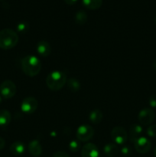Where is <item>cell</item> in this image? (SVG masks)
<instances>
[{"label": "cell", "instance_id": "obj_1", "mask_svg": "<svg viewBox=\"0 0 156 157\" xmlns=\"http://www.w3.org/2000/svg\"><path fill=\"white\" fill-rule=\"evenodd\" d=\"M21 69L27 76L35 77L41 71V63L36 56L28 55L21 60Z\"/></svg>", "mask_w": 156, "mask_h": 157}, {"label": "cell", "instance_id": "obj_2", "mask_svg": "<svg viewBox=\"0 0 156 157\" xmlns=\"http://www.w3.org/2000/svg\"><path fill=\"white\" fill-rule=\"evenodd\" d=\"M67 75L61 71H54L47 75L46 78V84L50 90L58 91L61 90L67 83Z\"/></svg>", "mask_w": 156, "mask_h": 157}, {"label": "cell", "instance_id": "obj_3", "mask_svg": "<svg viewBox=\"0 0 156 157\" xmlns=\"http://www.w3.org/2000/svg\"><path fill=\"white\" fill-rule=\"evenodd\" d=\"M18 42L16 32L11 29H4L0 31V48L9 50L13 48Z\"/></svg>", "mask_w": 156, "mask_h": 157}, {"label": "cell", "instance_id": "obj_4", "mask_svg": "<svg viewBox=\"0 0 156 157\" xmlns=\"http://www.w3.org/2000/svg\"><path fill=\"white\" fill-rule=\"evenodd\" d=\"M16 90L17 88L15 83L9 80L3 81L0 85V94L2 97L6 99L13 98L16 94Z\"/></svg>", "mask_w": 156, "mask_h": 157}, {"label": "cell", "instance_id": "obj_5", "mask_svg": "<svg viewBox=\"0 0 156 157\" xmlns=\"http://www.w3.org/2000/svg\"><path fill=\"white\" fill-rule=\"evenodd\" d=\"M94 135V129L90 125H81L76 130V137L82 142H87Z\"/></svg>", "mask_w": 156, "mask_h": 157}, {"label": "cell", "instance_id": "obj_6", "mask_svg": "<svg viewBox=\"0 0 156 157\" xmlns=\"http://www.w3.org/2000/svg\"><path fill=\"white\" fill-rule=\"evenodd\" d=\"M38 106V102L36 98H33V97H27L21 102V110L24 113L31 114L36 111Z\"/></svg>", "mask_w": 156, "mask_h": 157}, {"label": "cell", "instance_id": "obj_7", "mask_svg": "<svg viewBox=\"0 0 156 157\" xmlns=\"http://www.w3.org/2000/svg\"><path fill=\"white\" fill-rule=\"evenodd\" d=\"M111 138L116 144L122 145L126 142L128 139V134L126 130L123 127H116L112 130Z\"/></svg>", "mask_w": 156, "mask_h": 157}, {"label": "cell", "instance_id": "obj_8", "mask_svg": "<svg viewBox=\"0 0 156 157\" xmlns=\"http://www.w3.org/2000/svg\"><path fill=\"white\" fill-rule=\"evenodd\" d=\"M134 147L136 151L139 153H146L151 150V144L149 140L144 136H139L136 138L134 141Z\"/></svg>", "mask_w": 156, "mask_h": 157}, {"label": "cell", "instance_id": "obj_9", "mask_svg": "<svg viewBox=\"0 0 156 157\" xmlns=\"http://www.w3.org/2000/svg\"><path fill=\"white\" fill-rule=\"evenodd\" d=\"M154 117H155V113L154 110L150 108H144L141 110L138 116V119L140 124L144 126L151 124L154 121Z\"/></svg>", "mask_w": 156, "mask_h": 157}, {"label": "cell", "instance_id": "obj_10", "mask_svg": "<svg viewBox=\"0 0 156 157\" xmlns=\"http://www.w3.org/2000/svg\"><path fill=\"white\" fill-rule=\"evenodd\" d=\"M81 156L82 157H99L98 147L92 143L85 144L81 150Z\"/></svg>", "mask_w": 156, "mask_h": 157}, {"label": "cell", "instance_id": "obj_11", "mask_svg": "<svg viewBox=\"0 0 156 157\" xmlns=\"http://www.w3.org/2000/svg\"><path fill=\"white\" fill-rule=\"evenodd\" d=\"M28 151L34 157H39L42 153V147L38 140H33L28 144Z\"/></svg>", "mask_w": 156, "mask_h": 157}, {"label": "cell", "instance_id": "obj_12", "mask_svg": "<svg viewBox=\"0 0 156 157\" xmlns=\"http://www.w3.org/2000/svg\"><path fill=\"white\" fill-rule=\"evenodd\" d=\"M37 52L41 57H47L51 53V47L47 41H41L37 44Z\"/></svg>", "mask_w": 156, "mask_h": 157}, {"label": "cell", "instance_id": "obj_13", "mask_svg": "<svg viewBox=\"0 0 156 157\" xmlns=\"http://www.w3.org/2000/svg\"><path fill=\"white\" fill-rule=\"evenodd\" d=\"M10 152L15 156H21L25 151V145L21 141H15L11 145Z\"/></svg>", "mask_w": 156, "mask_h": 157}, {"label": "cell", "instance_id": "obj_14", "mask_svg": "<svg viewBox=\"0 0 156 157\" xmlns=\"http://www.w3.org/2000/svg\"><path fill=\"white\" fill-rule=\"evenodd\" d=\"M11 119H12V116L9 110H0V127L4 128L7 127L10 124Z\"/></svg>", "mask_w": 156, "mask_h": 157}, {"label": "cell", "instance_id": "obj_15", "mask_svg": "<svg viewBox=\"0 0 156 157\" xmlns=\"http://www.w3.org/2000/svg\"><path fill=\"white\" fill-rule=\"evenodd\" d=\"M102 118H103V114L102 111L98 109L93 110L89 115V120L93 124H99L102 121Z\"/></svg>", "mask_w": 156, "mask_h": 157}, {"label": "cell", "instance_id": "obj_16", "mask_svg": "<svg viewBox=\"0 0 156 157\" xmlns=\"http://www.w3.org/2000/svg\"><path fill=\"white\" fill-rule=\"evenodd\" d=\"M142 127L139 124H132L129 128V134H130V140L131 141H134L136 138L139 137L141 134H142Z\"/></svg>", "mask_w": 156, "mask_h": 157}, {"label": "cell", "instance_id": "obj_17", "mask_svg": "<svg viewBox=\"0 0 156 157\" xmlns=\"http://www.w3.org/2000/svg\"><path fill=\"white\" fill-rule=\"evenodd\" d=\"M103 152L106 156L108 157H114L119 153V148L116 144H108L104 147Z\"/></svg>", "mask_w": 156, "mask_h": 157}, {"label": "cell", "instance_id": "obj_18", "mask_svg": "<svg viewBox=\"0 0 156 157\" xmlns=\"http://www.w3.org/2000/svg\"><path fill=\"white\" fill-rule=\"evenodd\" d=\"M83 4L87 9L96 10L99 9L102 4V0H82Z\"/></svg>", "mask_w": 156, "mask_h": 157}, {"label": "cell", "instance_id": "obj_19", "mask_svg": "<svg viewBox=\"0 0 156 157\" xmlns=\"http://www.w3.org/2000/svg\"><path fill=\"white\" fill-rule=\"evenodd\" d=\"M67 84L69 90L71 92H73V93L78 92L80 89V83L78 80H76L74 78H70V79L67 80Z\"/></svg>", "mask_w": 156, "mask_h": 157}, {"label": "cell", "instance_id": "obj_20", "mask_svg": "<svg viewBox=\"0 0 156 157\" xmlns=\"http://www.w3.org/2000/svg\"><path fill=\"white\" fill-rule=\"evenodd\" d=\"M87 14L85 11L80 10L75 15V21L76 24L80 25H83L86 24L87 21Z\"/></svg>", "mask_w": 156, "mask_h": 157}, {"label": "cell", "instance_id": "obj_21", "mask_svg": "<svg viewBox=\"0 0 156 157\" xmlns=\"http://www.w3.org/2000/svg\"><path fill=\"white\" fill-rule=\"evenodd\" d=\"M16 29L19 33H25L29 29V24L26 21H21L16 26Z\"/></svg>", "mask_w": 156, "mask_h": 157}, {"label": "cell", "instance_id": "obj_22", "mask_svg": "<svg viewBox=\"0 0 156 157\" xmlns=\"http://www.w3.org/2000/svg\"><path fill=\"white\" fill-rule=\"evenodd\" d=\"M80 149V143L76 140H73L70 141L69 144V150L73 153H76Z\"/></svg>", "mask_w": 156, "mask_h": 157}, {"label": "cell", "instance_id": "obj_23", "mask_svg": "<svg viewBox=\"0 0 156 157\" xmlns=\"http://www.w3.org/2000/svg\"><path fill=\"white\" fill-rule=\"evenodd\" d=\"M147 134L151 137H156V124L150 126L147 129Z\"/></svg>", "mask_w": 156, "mask_h": 157}, {"label": "cell", "instance_id": "obj_24", "mask_svg": "<svg viewBox=\"0 0 156 157\" xmlns=\"http://www.w3.org/2000/svg\"><path fill=\"white\" fill-rule=\"evenodd\" d=\"M121 153L124 156H129L132 154V148L129 146H124L121 149Z\"/></svg>", "mask_w": 156, "mask_h": 157}, {"label": "cell", "instance_id": "obj_25", "mask_svg": "<svg viewBox=\"0 0 156 157\" xmlns=\"http://www.w3.org/2000/svg\"><path fill=\"white\" fill-rule=\"evenodd\" d=\"M148 104L151 107H156V95H152L148 99Z\"/></svg>", "mask_w": 156, "mask_h": 157}, {"label": "cell", "instance_id": "obj_26", "mask_svg": "<svg viewBox=\"0 0 156 157\" xmlns=\"http://www.w3.org/2000/svg\"><path fill=\"white\" fill-rule=\"evenodd\" d=\"M53 157H70L67 153L64 151H57L53 154Z\"/></svg>", "mask_w": 156, "mask_h": 157}, {"label": "cell", "instance_id": "obj_27", "mask_svg": "<svg viewBox=\"0 0 156 157\" xmlns=\"http://www.w3.org/2000/svg\"><path fill=\"white\" fill-rule=\"evenodd\" d=\"M64 1L66 4L69 5V6H72V5H74L77 2V0H64Z\"/></svg>", "mask_w": 156, "mask_h": 157}, {"label": "cell", "instance_id": "obj_28", "mask_svg": "<svg viewBox=\"0 0 156 157\" xmlns=\"http://www.w3.org/2000/svg\"><path fill=\"white\" fill-rule=\"evenodd\" d=\"M5 145H6V141L2 137H0V150L4 148Z\"/></svg>", "mask_w": 156, "mask_h": 157}, {"label": "cell", "instance_id": "obj_29", "mask_svg": "<svg viewBox=\"0 0 156 157\" xmlns=\"http://www.w3.org/2000/svg\"><path fill=\"white\" fill-rule=\"evenodd\" d=\"M152 67L154 70H156V60H154L152 63Z\"/></svg>", "mask_w": 156, "mask_h": 157}, {"label": "cell", "instance_id": "obj_30", "mask_svg": "<svg viewBox=\"0 0 156 157\" xmlns=\"http://www.w3.org/2000/svg\"><path fill=\"white\" fill-rule=\"evenodd\" d=\"M154 156L156 157V147L154 148Z\"/></svg>", "mask_w": 156, "mask_h": 157}, {"label": "cell", "instance_id": "obj_31", "mask_svg": "<svg viewBox=\"0 0 156 157\" xmlns=\"http://www.w3.org/2000/svg\"><path fill=\"white\" fill-rule=\"evenodd\" d=\"M2 96H1V95H0V104H1V103H2Z\"/></svg>", "mask_w": 156, "mask_h": 157}, {"label": "cell", "instance_id": "obj_32", "mask_svg": "<svg viewBox=\"0 0 156 157\" xmlns=\"http://www.w3.org/2000/svg\"><path fill=\"white\" fill-rule=\"evenodd\" d=\"M154 22L156 23V15H155V17H154Z\"/></svg>", "mask_w": 156, "mask_h": 157}]
</instances>
